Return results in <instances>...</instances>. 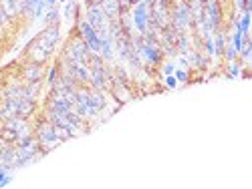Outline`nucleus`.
Returning a JSON list of instances; mask_svg holds the SVG:
<instances>
[{
    "label": "nucleus",
    "mask_w": 252,
    "mask_h": 189,
    "mask_svg": "<svg viewBox=\"0 0 252 189\" xmlns=\"http://www.w3.org/2000/svg\"><path fill=\"white\" fill-rule=\"evenodd\" d=\"M170 24L180 32L192 30L194 19H192V10L188 6V0H172L170 2Z\"/></svg>",
    "instance_id": "f03ea898"
},
{
    "label": "nucleus",
    "mask_w": 252,
    "mask_h": 189,
    "mask_svg": "<svg viewBox=\"0 0 252 189\" xmlns=\"http://www.w3.org/2000/svg\"><path fill=\"white\" fill-rule=\"evenodd\" d=\"M16 157H19V151H16V145H14V143H4L2 151H0V161H2V163H8V165H12V167H14ZM14 171H16V169H14Z\"/></svg>",
    "instance_id": "ddd939ff"
},
{
    "label": "nucleus",
    "mask_w": 252,
    "mask_h": 189,
    "mask_svg": "<svg viewBox=\"0 0 252 189\" xmlns=\"http://www.w3.org/2000/svg\"><path fill=\"white\" fill-rule=\"evenodd\" d=\"M163 84H165V89H176L180 83L176 81L174 75H167V77H163Z\"/></svg>",
    "instance_id": "aec40b11"
},
{
    "label": "nucleus",
    "mask_w": 252,
    "mask_h": 189,
    "mask_svg": "<svg viewBox=\"0 0 252 189\" xmlns=\"http://www.w3.org/2000/svg\"><path fill=\"white\" fill-rule=\"evenodd\" d=\"M45 2H46L48 8H50V6H57V0H45Z\"/></svg>",
    "instance_id": "4be33fe9"
},
{
    "label": "nucleus",
    "mask_w": 252,
    "mask_h": 189,
    "mask_svg": "<svg viewBox=\"0 0 252 189\" xmlns=\"http://www.w3.org/2000/svg\"><path fill=\"white\" fill-rule=\"evenodd\" d=\"M63 16L67 21H77V19H81L83 16V10H81V6L75 2V0H69V2L65 4V10H63Z\"/></svg>",
    "instance_id": "4468645a"
},
{
    "label": "nucleus",
    "mask_w": 252,
    "mask_h": 189,
    "mask_svg": "<svg viewBox=\"0 0 252 189\" xmlns=\"http://www.w3.org/2000/svg\"><path fill=\"white\" fill-rule=\"evenodd\" d=\"M109 95L119 103V105H125L131 99H136V91H133L131 83H111Z\"/></svg>",
    "instance_id": "6e6552de"
},
{
    "label": "nucleus",
    "mask_w": 252,
    "mask_h": 189,
    "mask_svg": "<svg viewBox=\"0 0 252 189\" xmlns=\"http://www.w3.org/2000/svg\"><path fill=\"white\" fill-rule=\"evenodd\" d=\"M220 2H222V4H226V2H232V0H220Z\"/></svg>",
    "instance_id": "b1692460"
},
{
    "label": "nucleus",
    "mask_w": 252,
    "mask_h": 189,
    "mask_svg": "<svg viewBox=\"0 0 252 189\" xmlns=\"http://www.w3.org/2000/svg\"><path fill=\"white\" fill-rule=\"evenodd\" d=\"M59 77H61V68H59V64H57V63H55V64H50V66L46 68V73H45V81H43V83L46 84V89H48V91L57 87Z\"/></svg>",
    "instance_id": "f8f14e48"
},
{
    "label": "nucleus",
    "mask_w": 252,
    "mask_h": 189,
    "mask_svg": "<svg viewBox=\"0 0 252 189\" xmlns=\"http://www.w3.org/2000/svg\"><path fill=\"white\" fill-rule=\"evenodd\" d=\"M53 53H55V46L48 44V42L41 37V32H39L37 37L26 44L24 57H26V61L39 63V64H46V63L50 61V57H53Z\"/></svg>",
    "instance_id": "7ed1b4c3"
},
{
    "label": "nucleus",
    "mask_w": 252,
    "mask_h": 189,
    "mask_svg": "<svg viewBox=\"0 0 252 189\" xmlns=\"http://www.w3.org/2000/svg\"><path fill=\"white\" fill-rule=\"evenodd\" d=\"M174 77H176L178 83H183V84L190 83V68H180V66H176Z\"/></svg>",
    "instance_id": "6ab92c4d"
},
{
    "label": "nucleus",
    "mask_w": 252,
    "mask_h": 189,
    "mask_svg": "<svg viewBox=\"0 0 252 189\" xmlns=\"http://www.w3.org/2000/svg\"><path fill=\"white\" fill-rule=\"evenodd\" d=\"M240 73H242V64L238 63V59L230 61V63H224V75L228 79H236V77H240Z\"/></svg>",
    "instance_id": "2eb2a0df"
},
{
    "label": "nucleus",
    "mask_w": 252,
    "mask_h": 189,
    "mask_svg": "<svg viewBox=\"0 0 252 189\" xmlns=\"http://www.w3.org/2000/svg\"><path fill=\"white\" fill-rule=\"evenodd\" d=\"M32 133H35V137H37V141H39L41 149L45 151V155L63 143V141L59 139V135H57V127L50 123L48 119H45L43 115L37 119L35 123H32Z\"/></svg>",
    "instance_id": "f257e3e1"
},
{
    "label": "nucleus",
    "mask_w": 252,
    "mask_h": 189,
    "mask_svg": "<svg viewBox=\"0 0 252 189\" xmlns=\"http://www.w3.org/2000/svg\"><path fill=\"white\" fill-rule=\"evenodd\" d=\"M99 6L103 8V12L109 16L111 21H117L121 14V6H119V0H99Z\"/></svg>",
    "instance_id": "9b49d317"
},
{
    "label": "nucleus",
    "mask_w": 252,
    "mask_h": 189,
    "mask_svg": "<svg viewBox=\"0 0 252 189\" xmlns=\"http://www.w3.org/2000/svg\"><path fill=\"white\" fill-rule=\"evenodd\" d=\"M149 14H151V21L154 24L163 30L165 26H170V4L163 2V0H154L149 4Z\"/></svg>",
    "instance_id": "0eeeda50"
},
{
    "label": "nucleus",
    "mask_w": 252,
    "mask_h": 189,
    "mask_svg": "<svg viewBox=\"0 0 252 189\" xmlns=\"http://www.w3.org/2000/svg\"><path fill=\"white\" fill-rule=\"evenodd\" d=\"M41 89H43V83H26L24 81V95L28 99H35L37 101V97L41 95Z\"/></svg>",
    "instance_id": "f3484780"
},
{
    "label": "nucleus",
    "mask_w": 252,
    "mask_h": 189,
    "mask_svg": "<svg viewBox=\"0 0 252 189\" xmlns=\"http://www.w3.org/2000/svg\"><path fill=\"white\" fill-rule=\"evenodd\" d=\"M174 71H176V63H174V61H170V59H165V61L160 64V75H161V77L174 75Z\"/></svg>",
    "instance_id": "a211bd4d"
},
{
    "label": "nucleus",
    "mask_w": 252,
    "mask_h": 189,
    "mask_svg": "<svg viewBox=\"0 0 252 189\" xmlns=\"http://www.w3.org/2000/svg\"><path fill=\"white\" fill-rule=\"evenodd\" d=\"M129 14H131V21H133V28H136V32L139 34V37H143V34H147L149 30L158 28L154 24V21H151V14H149V4L145 2H136L131 8H129Z\"/></svg>",
    "instance_id": "20e7f679"
},
{
    "label": "nucleus",
    "mask_w": 252,
    "mask_h": 189,
    "mask_svg": "<svg viewBox=\"0 0 252 189\" xmlns=\"http://www.w3.org/2000/svg\"><path fill=\"white\" fill-rule=\"evenodd\" d=\"M83 16H85V21L99 32V30H109V24H111V19L103 12V8L99 6V2H91L85 6V12H83Z\"/></svg>",
    "instance_id": "423d86ee"
},
{
    "label": "nucleus",
    "mask_w": 252,
    "mask_h": 189,
    "mask_svg": "<svg viewBox=\"0 0 252 189\" xmlns=\"http://www.w3.org/2000/svg\"><path fill=\"white\" fill-rule=\"evenodd\" d=\"M61 55H63L65 59L73 61V63H87V59H89L91 53H89L85 41H83L81 37H77L75 32H71L69 39L65 41V46H63V50H61Z\"/></svg>",
    "instance_id": "39448f33"
},
{
    "label": "nucleus",
    "mask_w": 252,
    "mask_h": 189,
    "mask_svg": "<svg viewBox=\"0 0 252 189\" xmlns=\"http://www.w3.org/2000/svg\"><path fill=\"white\" fill-rule=\"evenodd\" d=\"M119 6H121V10H129L133 6V2L131 0H119Z\"/></svg>",
    "instance_id": "412c9836"
},
{
    "label": "nucleus",
    "mask_w": 252,
    "mask_h": 189,
    "mask_svg": "<svg viewBox=\"0 0 252 189\" xmlns=\"http://www.w3.org/2000/svg\"><path fill=\"white\" fill-rule=\"evenodd\" d=\"M89 103H91V107H93L97 113H103L105 107H107V93H105V91H95V89H91V93H89Z\"/></svg>",
    "instance_id": "9d476101"
},
{
    "label": "nucleus",
    "mask_w": 252,
    "mask_h": 189,
    "mask_svg": "<svg viewBox=\"0 0 252 189\" xmlns=\"http://www.w3.org/2000/svg\"><path fill=\"white\" fill-rule=\"evenodd\" d=\"M43 21H45V26H48V24H61V12H59V8L57 6H50L46 10V14L43 16Z\"/></svg>",
    "instance_id": "dca6fc26"
},
{
    "label": "nucleus",
    "mask_w": 252,
    "mask_h": 189,
    "mask_svg": "<svg viewBox=\"0 0 252 189\" xmlns=\"http://www.w3.org/2000/svg\"><path fill=\"white\" fill-rule=\"evenodd\" d=\"M141 2H145V4H151V2H154V0H141Z\"/></svg>",
    "instance_id": "5701e85b"
},
{
    "label": "nucleus",
    "mask_w": 252,
    "mask_h": 189,
    "mask_svg": "<svg viewBox=\"0 0 252 189\" xmlns=\"http://www.w3.org/2000/svg\"><path fill=\"white\" fill-rule=\"evenodd\" d=\"M45 73H46L45 64L26 61V64L23 66V71H21V77H23V81H26V83H43V81H45Z\"/></svg>",
    "instance_id": "1a4fd4ad"
}]
</instances>
